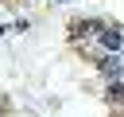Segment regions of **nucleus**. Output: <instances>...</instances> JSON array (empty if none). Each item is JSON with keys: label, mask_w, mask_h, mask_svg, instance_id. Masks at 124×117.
Listing matches in <instances>:
<instances>
[{"label": "nucleus", "mask_w": 124, "mask_h": 117, "mask_svg": "<svg viewBox=\"0 0 124 117\" xmlns=\"http://www.w3.org/2000/svg\"><path fill=\"white\" fill-rule=\"evenodd\" d=\"M97 70L112 82H124V55H97Z\"/></svg>", "instance_id": "f257e3e1"}, {"label": "nucleus", "mask_w": 124, "mask_h": 117, "mask_svg": "<svg viewBox=\"0 0 124 117\" xmlns=\"http://www.w3.org/2000/svg\"><path fill=\"white\" fill-rule=\"evenodd\" d=\"M101 47H105V55H124V31L120 27H105L101 31Z\"/></svg>", "instance_id": "f03ea898"}, {"label": "nucleus", "mask_w": 124, "mask_h": 117, "mask_svg": "<svg viewBox=\"0 0 124 117\" xmlns=\"http://www.w3.org/2000/svg\"><path fill=\"white\" fill-rule=\"evenodd\" d=\"M108 101L112 105H124V82H108Z\"/></svg>", "instance_id": "7ed1b4c3"}, {"label": "nucleus", "mask_w": 124, "mask_h": 117, "mask_svg": "<svg viewBox=\"0 0 124 117\" xmlns=\"http://www.w3.org/2000/svg\"><path fill=\"white\" fill-rule=\"evenodd\" d=\"M50 4H66V0H50Z\"/></svg>", "instance_id": "20e7f679"}]
</instances>
